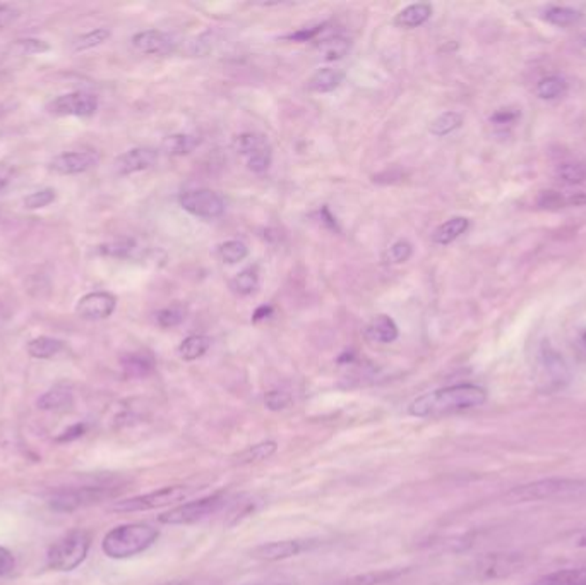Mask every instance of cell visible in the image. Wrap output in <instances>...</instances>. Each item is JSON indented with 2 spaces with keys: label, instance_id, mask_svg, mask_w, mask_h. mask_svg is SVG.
<instances>
[{
  "label": "cell",
  "instance_id": "cell-1",
  "mask_svg": "<svg viewBox=\"0 0 586 585\" xmlns=\"http://www.w3.org/2000/svg\"><path fill=\"white\" fill-rule=\"evenodd\" d=\"M485 400L487 391L482 387L470 383L454 385L420 395L408 405V414L420 419L441 418L480 407L485 404Z\"/></svg>",
  "mask_w": 586,
  "mask_h": 585
},
{
  "label": "cell",
  "instance_id": "cell-2",
  "mask_svg": "<svg viewBox=\"0 0 586 585\" xmlns=\"http://www.w3.org/2000/svg\"><path fill=\"white\" fill-rule=\"evenodd\" d=\"M160 537V530L149 524H124L110 530L102 543L103 553L112 559H127L149 550Z\"/></svg>",
  "mask_w": 586,
  "mask_h": 585
},
{
  "label": "cell",
  "instance_id": "cell-3",
  "mask_svg": "<svg viewBox=\"0 0 586 585\" xmlns=\"http://www.w3.org/2000/svg\"><path fill=\"white\" fill-rule=\"evenodd\" d=\"M585 481L580 479H560L551 477L535 481L525 486H518L509 493V500L513 502H540V500H558V498H569L576 496L585 491Z\"/></svg>",
  "mask_w": 586,
  "mask_h": 585
},
{
  "label": "cell",
  "instance_id": "cell-4",
  "mask_svg": "<svg viewBox=\"0 0 586 585\" xmlns=\"http://www.w3.org/2000/svg\"><path fill=\"white\" fill-rule=\"evenodd\" d=\"M91 546V537L86 530H71L57 539L47 553L49 566L57 572H72L83 563Z\"/></svg>",
  "mask_w": 586,
  "mask_h": 585
},
{
  "label": "cell",
  "instance_id": "cell-5",
  "mask_svg": "<svg viewBox=\"0 0 586 585\" xmlns=\"http://www.w3.org/2000/svg\"><path fill=\"white\" fill-rule=\"evenodd\" d=\"M225 504H226V496L218 493L195 502L177 504L171 510L162 513L158 520L165 526H189L218 513Z\"/></svg>",
  "mask_w": 586,
  "mask_h": 585
},
{
  "label": "cell",
  "instance_id": "cell-6",
  "mask_svg": "<svg viewBox=\"0 0 586 585\" xmlns=\"http://www.w3.org/2000/svg\"><path fill=\"white\" fill-rule=\"evenodd\" d=\"M193 489L187 486H167L146 495H140L134 498H127L122 502H117L112 506L113 512L120 513H134V512H148V510H156L164 508L170 504L184 502L191 496Z\"/></svg>",
  "mask_w": 586,
  "mask_h": 585
},
{
  "label": "cell",
  "instance_id": "cell-7",
  "mask_svg": "<svg viewBox=\"0 0 586 585\" xmlns=\"http://www.w3.org/2000/svg\"><path fill=\"white\" fill-rule=\"evenodd\" d=\"M233 148L239 155L246 157L247 168L254 173H264L271 167L273 150L268 138L257 133H244L233 141Z\"/></svg>",
  "mask_w": 586,
  "mask_h": 585
},
{
  "label": "cell",
  "instance_id": "cell-8",
  "mask_svg": "<svg viewBox=\"0 0 586 585\" xmlns=\"http://www.w3.org/2000/svg\"><path fill=\"white\" fill-rule=\"evenodd\" d=\"M180 206L199 219H218L225 212V201L222 196L211 189H194L179 196Z\"/></svg>",
  "mask_w": 586,
  "mask_h": 585
},
{
  "label": "cell",
  "instance_id": "cell-9",
  "mask_svg": "<svg viewBox=\"0 0 586 585\" xmlns=\"http://www.w3.org/2000/svg\"><path fill=\"white\" fill-rule=\"evenodd\" d=\"M47 111L57 117H91L98 111V98L86 91H72L58 95L47 105Z\"/></svg>",
  "mask_w": 586,
  "mask_h": 585
},
{
  "label": "cell",
  "instance_id": "cell-10",
  "mask_svg": "<svg viewBox=\"0 0 586 585\" xmlns=\"http://www.w3.org/2000/svg\"><path fill=\"white\" fill-rule=\"evenodd\" d=\"M321 544L319 539H286L261 544L251 551L252 558L263 561H279L286 558L299 557Z\"/></svg>",
  "mask_w": 586,
  "mask_h": 585
},
{
  "label": "cell",
  "instance_id": "cell-11",
  "mask_svg": "<svg viewBox=\"0 0 586 585\" xmlns=\"http://www.w3.org/2000/svg\"><path fill=\"white\" fill-rule=\"evenodd\" d=\"M107 496H110V491L105 488H74V489H62L57 491L56 495L50 498V506L56 512L69 513L78 508H83L93 503L102 502Z\"/></svg>",
  "mask_w": 586,
  "mask_h": 585
},
{
  "label": "cell",
  "instance_id": "cell-12",
  "mask_svg": "<svg viewBox=\"0 0 586 585\" xmlns=\"http://www.w3.org/2000/svg\"><path fill=\"white\" fill-rule=\"evenodd\" d=\"M98 164H100V155L96 151L81 150V151H65L57 155L50 160L49 167L58 175H78L89 172Z\"/></svg>",
  "mask_w": 586,
  "mask_h": 585
},
{
  "label": "cell",
  "instance_id": "cell-13",
  "mask_svg": "<svg viewBox=\"0 0 586 585\" xmlns=\"http://www.w3.org/2000/svg\"><path fill=\"white\" fill-rule=\"evenodd\" d=\"M177 43L170 33L160 29H146L133 36V47L146 56H171L177 52Z\"/></svg>",
  "mask_w": 586,
  "mask_h": 585
},
{
  "label": "cell",
  "instance_id": "cell-14",
  "mask_svg": "<svg viewBox=\"0 0 586 585\" xmlns=\"http://www.w3.org/2000/svg\"><path fill=\"white\" fill-rule=\"evenodd\" d=\"M117 307V299L110 292H89L78 301L76 312L80 318L88 321H100L110 318Z\"/></svg>",
  "mask_w": 586,
  "mask_h": 585
},
{
  "label": "cell",
  "instance_id": "cell-15",
  "mask_svg": "<svg viewBox=\"0 0 586 585\" xmlns=\"http://www.w3.org/2000/svg\"><path fill=\"white\" fill-rule=\"evenodd\" d=\"M156 162H158V151L155 148L140 146L118 155L113 162V168L118 175H133L156 165Z\"/></svg>",
  "mask_w": 586,
  "mask_h": 585
},
{
  "label": "cell",
  "instance_id": "cell-16",
  "mask_svg": "<svg viewBox=\"0 0 586 585\" xmlns=\"http://www.w3.org/2000/svg\"><path fill=\"white\" fill-rule=\"evenodd\" d=\"M363 334H365V338L369 342L392 343L398 338L400 330H398V325L394 323V319L390 318L388 314H379V316H376L369 321Z\"/></svg>",
  "mask_w": 586,
  "mask_h": 585
},
{
  "label": "cell",
  "instance_id": "cell-17",
  "mask_svg": "<svg viewBox=\"0 0 586 585\" xmlns=\"http://www.w3.org/2000/svg\"><path fill=\"white\" fill-rule=\"evenodd\" d=\"M432 16V5L419 2L410 4L403 11H400L394 18V25L400 28L414 29L419 28L423 23H427Z\"/></svg>",
  "mask_w": 586,
  "mask_h": 585
},
{
  "label": "cell",
  "instance_id": "cell-18",
  "mask_svg": "<svg viewBox=\"0 0 586 585\" xmlns=\"http://www.w3.org/2000/svg\"><path fill=\"white\" fill-rule=\"evenodd\" d=\"M470 227V222L468 219L465 217H454V219H449L447 222L439 225L434 234H432V241L439 246H447L451 242H454L460 235H463Z\"/></svg>",
  "mask_w": 586,
  "mask_h": 585
},
{
  "label": "cell",
  "instance_id": "cell-19",
  "mask_svg": "<svg viewBox=\"0 0 586 585\" xmlns=\"http://www.w3.org/2000/svg\"><path fill=\"white\" fill-rule=\"evenodd\" d=\"M72 390L65 385H58L38 398V407L42 411H65L72 405Z\"/></svg>",
  "mask_w": 586,
  "mask_h": 585
},
{
  "label": "cell",
  "instance_id": "cell-20",
  "mask_svg": "<svg viewBox=\"0 0 586 585\" xmlns=\"http://www.w3.org/2000/svg\"><path fill=\"white\" fill-rule=\"evenodd\" d=\"M343 71L335 67H323L308 80V88L314 93H330L343 83Z\"/></svg>",
  "mask_w": 586,
  "mask_h": 585
},
{
  "label": "cell",
  "instance_id": "cell-21",
  "mask_svg": "<svg viewBox=\"0 0 586 585\" xmlns=\"http://www.w3.org/2000/svg\"><path fill=\"white\" fill-rule=\"evenodd\" d=\"M29 356L33 359H52L64 350V342L54 336H36L29 340L27 347Z\"/></svg>",
  "mask_w": 586,
  "mask_h": 585
},
{
  "label": "cell",
  "instance_id": "cell-22",
  "mask_svg": "<svg viewBox=\"0 0 586 585\" xmlns=\"http://www.w3.org/2000/svg\"><path fill=\"white\" fill-rule=\"evenodd\" d=\"M211 347V338L206 335H191L187 338L182 340V343L179 345V356L184 361H195L199 358H202Z\"/></svg>",
  "mask_w": 586,
  "mask_h": 585
},
{
  "label": "cell",
  "instance_id": "cell-23",
  "mask_svg": "<svg viewBox=\"0 0 586 585\" xmlns=\"http://www.w3.org/2000/svg\"><path fill=\"white\" fill-rule=\"evenodd\" d=\"M199 142H201V138L195 135H171L162 142V150L167 155L182 157V155H189L191 151H194L195 148L199 146Z\"/></svg>",
  "mask_w": 586,
  "mask_h": 585
},
{
  "label": "cell",
  "instance_id": "cell-24",
  "mask_svg": "<svg viewBox=\"0 0 586 585\" xmlns=\"http://www.w3.org/2000/svg\"><path fill=\"white\" fill-rule=\"evenodd\" d=\"M110 36H112V31H110V29H91V31H88V33L80 35L78 38H74V42H72V52L80 54V52L93 50V49L103 45L105 42H109Z\"/></svg>",
  "mask_w": 586,
  "mask_h": 585
},
{
  "label": "cell",
  "instance_id": "cell-25",
  "mask_svg": "<svg viewBox=\"0 0 586 585\" xmlns=\"http://www.w3.org/2000/svg\"><path fill=\"white\" fill-rule=\"evenodd\" d=\"M463 124V115L458 113V112H445L441 113L439 117H436L430 126H429V131L432 136H438V138H443V136H447L451 135L453 131L460 129Z\"/></svg>",
  "mask_w": 586,
  "mask_h": 585
},
{
  "label": "cell",
  "instance_id": "cell-26",
  "mask_svg": "<svg viewBox=\"0 0 586 585\" xmlns=\"http://www.w3.org/2000/svg\"><path fill=\"white\" fill-rule=\"evenodd\" d=\"M317 49L324 60L335 62L350 52V42L343 36H330V38L321 40Z\"/></svg>",
  "mask_w": 586,
  "mask_h": 585
},
{
  "label": "cell",
  "instance_id": "cell-27",
  "mask_svg": "<svg viewBox=\"0 0 586 585\" xmlns=\"http://www.w3.org/2000/svg\"><path fill=\"white\" fill-rule=\"evenodd\" d=\"M535 585H586V570H559L556 573L544 577Z\"/></svg>",
  "mask_w": 586,
  "mask_h": 585
},
{
  "label": "cell",
  "instance_id": "cell-28",
  "mask_svg": "<svg viewBox=\"0 0 586 585\" xmlns=\"http://www.w3.org/2000/svg\"><path fill=\"white\" fill-rule=\"evenodd\" d=\"M567 91V83L560 76H547L537 84V95L542 100H556L564 96Z\"/></svg>",
  "mask_w": 586,
  "mask_h": 585
},
{
  "label": "cell",
  "instance_id": "cell-29",
  "mask_svg": "<svg viewBox=\"0 0 586 585\" xmlns=\"http://www.w3.org/2000/svg\"><path fill=\"white\" fill-rule=\"evenodd\" d=\"M122 366H124V371L127 376H133V378H142V376H148L151 371H153V359L149 356H144V354H131L127 358L122 359Z\"/></svg>",
  "mask_w": 586,
  "mask_h": 585
},
{
  "label": "cell",
  "instance_id": "cell-30",
  "mask_svg": "<svg viewBox=\"0 0 586 585\" xmlns=\"http://www.w3.org/2000/svg\"><path fill=\"white\" fill-rule=\"evenodd\" d=\"M558 179L567 186H583L586 184V164L583 162H573V164H562L559 165Z\"/></svg>",
  "mask_w": 586,
  "mask_h": 585
},
{
  "label": "cell",
  "instance_id": "cell-31",
  "mask_svg": "<svg viewBox=\"0 0 586 585\" xmlns=\"http://www.w3.org/2000/svg\"><path fill=\"white\" fill-rule=\"evenodd\" d=\"M257 283H259L257 270L255 268H246V270H242L240 273L235 275V279L230 281V287L239 296H249L257 289Z\"/></svg>",
  "mask_w": 586,
  "mask_h": 585
},
{
  "label": "cell",
  "instance_id": "cell-32",
  "mask_svg": "<svg viewBox=\"0 0 586 585\" xmlns=\"http://www.w3.org/2000/svg\"><path fill=\"white\" fill-rule=\"evenodd\" d=\"M218 254L225 263L237 265L249 256V248L242 241H226L218 248Z\"/></svg>",
  "mask_w": 586,
  "mask_h": 585
},
{
  "label": "cell",
  "instance_id": "cell-33",
  "mask_svg": "<svg viewBox=\"0 0 586 585\" xmlns=\"http://www.w3.org/2000/svg\"><path fill=\"white\" fill-rule=\"evenodd\" d=\"M277 451V443L275 442H266V443H259V445L251 446L246 451H242L239 455V464H252V462H261V460H268L271 455H275Z\"/></svg>",
  "mask_w": 586,
  "mask_h": 585
},
{
  "label": "cell",
  "instance_id": "cell-34",
  "mask_svg": "<svg viewBox=\"0 0 586 585\" xmlns=\"http://www.w3.org/2000/svg\"><path fill=\"white\" fill-rule=\"evenodd\" d=\"M14 50L19 56H42L50 50V45L40 38H23L16 42Z\"/></svg>",
  "mask_w": 586,
  "mask_h": 585
},
{
  "label": "cell",
  "instance_id": "cell-35",
  "mask_svg": "<svg viewBox=\"0 0 586 585\" xmlns=\"http://www.w3.org/2000/svg\"><path fill=\"white\" fill-rule=\"evenodd\" d=\"M580 18V12L569 7H552L545 12V19L556 27L573 25Z\"/></svg>",
  "mask_w": 586,
  "mask_h": 585
},
{
  "label": "cell",
  "instance_id": "cell-36",
  "mask_svg": "<svg viewBox=\"0 0 586 585\" xmlns=\"http://www.w3.org/2000/svg\"><path fill=\"white\" fill-rule=\"evenodd\" d=\"M414 254V246L408 241H396L384 254L386 263L390 265H401L407 263Z\"/></svg>",
  "mask_w": 586,
  "mask_h": 585
},
{
  "label": "cell",
  "instance_id": "cell-37",
  "mask_svg": "<svg viewBox=\"0 0 586 585\" xmlns=\"http://www.w3.org/2000/svg\"><path fill=\"white\" fill-rule=\"evenodd\" d=\"M56 191L52 188H43V189H38V191L27 196L25 197V206L28 210H40V208H45V206L52 204L56 201Z\"/></svg>",
  "mask_w": 586,
  "mask_h": 585
},
{
  "label": "cell",
  "instance_id": "cell-38",
  "mask_svg": "<svg viewBox=\"0 0 586 585\" xmlns=\"http://www.w3.org/2000/svg\"><path fill=\"white\" fill-rule=\"evenodd\" d=\"M186 318L184 309L179 306H170L162 309L156 312V321L162 328H173L177 325H180Z\"/></svg>",
  "mask_w": 586,
  "mask_h": 585
},
{
  "label": "cell",
  "instance_id": "cell-39",
  "mask_svg": "<svg viewBox=\"0 0 586 585\" xmlns=\"http://www.w3.org/2000/svg\"><path fill=\"white\" fill-rule=\"evenodd\" d=\"M134 248H136V242L133 239H117L109 244H103L100 248V252H103L107 256H113V258H126Z\"/></svg>",
  "mask_w": 586,
  "mask_h": 585
},
{
  "label": "cell",
  "instance_id": "cell-40",
  "mask_svg": "<svg viewBox=\"0 0 586 585\" xmlns=\"http://www.w3.org/2000/svg\"><path fill=\"white\" fill-rule=\"evenodd\" d=\"M264 404H266V407H268L270 411H275V412H277V411H283V409L290 407V404H292V396H290V393H286V391H268L266 396H264Z\"/></svg>",
  "mask_w": 586,
  "mask_h": 585
},
{
  "label": "cell",
  "instance_id": "cell-41",
  "mask_svg": "<svg viewBox=\"0 0 586 585\" xmlns=\"http://www.w3.org/2000/svg\"><path fill=\"white\" fill-rule=\"evenodd\" d=\"M400 575V572H377V573H367V575H361L354 581H350L348 585H377L384 581H391L392 577Z\"/></svg>",
  "mask_w": 586,
  "mask_h": 585
},
{
  "label": "cell",
  "instance_id": "cell-42",
  "mask_svg": "<svg viewBox=\"0 0 586 585\" xmlns=\"http://www.w3.org/2000/svg\"><path fill=\"white\" fill-rule=\"evenodd\" d=\"M324 25H317V27H312V28H304L285 36L286 40H293V42H310L314 38H317L323 31H324Z\"/></svg>",
  "mask_w": 586,
  "mask_h": 585
},
{
  "label": "cell",
  "instance_id": "cell-43",
  "mask_svg": "<svg viewBox=\"0 0 586 585\" xmlns=\"http://www.w3.org/2000/svg\"><path fill=\"white\" fill-rule=\"evenodd\" d=\"M14 568H16V559L12 557V553L0 546V577L11 575Z\"/></svg>",
  "mask_w": 586,
  "mask_h": 585
},
{
  "label": "cell",
  "instance_id": "cell-44",
  "mask_svg": "<svg viewBox=\"0 0 586 585\" xmlns=\"http://www.w3.org/2000/svg\"><path fill=\"white\" fill-rule=\"evenodd\" d=\"M18 16H19V12L14 7L2 4L0 5V29L9 27L11 23H14L18 19Z\"/></svg>",
  "mask_w": 586,
  "mask_h": 585
},
{
  "label": "cell",
  "instance_id": "cell-45",
  "mask_svg": "<svg viewBox=\"0 0 586 585\" xmlns=\"http://www.w3.org/2000/svg\"><path fill=\"white\" fill-rule=\"evenodd\" d=\"M84 431H86V426H84V424H74V426H71L69 429H65L64 435H60L57 440H58V442H72V440L81 438L84 435Z\"/></svg>",
  "mask_w": 586,
  "mask_h": 585
},
{
  "label": "cell",
  "instance_id": "cell-46",
  "mask_svg": "<svg viewBox=\"0 0 586 585\" xmlns=\"http://www.w3.org/2000/svg\"><path fill=\"white\" fill-rule=\"evenodd\" d=\"M273 316V307L271 306H261L255 309L254 316H252V321H261V319H266Z\"/></svg>",
  "mask_w": 586,
  "mask_h": 585
},
{
  "label": "cell",
  "instance_id": "cell-47",
  "mask_svg": "<svg viewBox=\"0 0 586 585\" xmlns=\"http://www.w3.org/2000/svg\"><path fill=\"white\" fill-rule=\"evenodd\" d=\"M518 117V113H513V112L509 111H499L494 117H492V120L494 122H498V124H506V122H511V120H514Z\"/></svg>",
  "mask_w": 586,
  "mask_h": 585
},
{
  "label": "cell",
  "instance_id": "cell-48",
  "mask_svg": "<svg viewBox=\"0 0 586 585\" xmlns=\"http://www.w3.org/2000/svg\"><path fill=\"white\" fill-rule=\"evenodd\" d=\"M576 544H578L580 548H586V529L582 530V532L578 534V539H576Z\"/></svg>",
  "mask_w": 586,
  "mask_h": 585
},
{
  "label": "cell",
  "instance_id": "cell-49",
  "mask_svg": "<svg viewBox=\"0 0 586 585\" xmlns=\"http://www.w3.org/2000/svg\"><path fill=\"white\" fill-rule=\"evenodd\" d=\"M7 319H9V314L4 309H0V328L7 323Z\"/></svg>",
  "mask_w": 586,
  "mask_h": 585
},
{
  "label": "cell",
  "instance_id": "cell-50",
  "mask_svg": "<svg viewBox=\"0 0 586 585\" xmlns=\"http://www.w3.org/2000/svg\"><path fill=\"white\" fill-rule=\"evenodd\" d=\"M7 186V179H4V177H0V191L4 189Z\"/></svg>",
  "mask_w": 586,
  "mask_h": 585
},
{
  "label": "cell",
  "instance_id": "cell-51",
  "mask_svg": "<svg viewBox=\"0 0 586 585\" xmlns=\"http://www.w3.org/2000/svg\"><path fill=\"white\" fill-rule=\"evenodd\" d=\"M5 112H7V111H5V107H4V105H2V104H0V117H2V115H4V113H5Z\"/></svg>",
  "mask_w": 586,
  "mask_h": 585
},
{
  "label": "cell",
  "instance_id": "cell-52",
  "mask_svg": "<svg viewBox=\"0 0 586 585\" xmlns=\"http://www.w3.org/2000/svg\"><path fill=\"white\" fill-rule=\"evenodd\" d=\"M582 342H583V345H585L586 349V330L583 332V335H582Z\"/></svg>",
  "mask_w": 586,
  "mask_h": 585
},
{
  "label": "cell",
  "instance_id": "cell-53",
  "mask_svg": "<svg viewBox=\"0 0 586 585\" xmlns=\"http://www.w3.org/2000/svg\"><path fill=\"white\" fill-rule=\"evenodd\" d=\"M162 585H189V584H184V582H168V584H162Z\"/></svg>",
  "mask_w": 586,
  "mask_h": 585
},
{
  "label": "cell",
  "instance_id": "cell-54",
  "mask_svg": "<svg viewBox=\"0 0 586 585\" xmlns=\"http://www.w3.org/2000/svg\"><path fill=\"white\" fill-rule=\"evenodd\" d=\"M255 585H290V584H255Z\"/></svg>",
  "mask_w": 586,
  "mask_h": 585
}]
</instances>
